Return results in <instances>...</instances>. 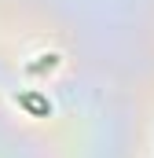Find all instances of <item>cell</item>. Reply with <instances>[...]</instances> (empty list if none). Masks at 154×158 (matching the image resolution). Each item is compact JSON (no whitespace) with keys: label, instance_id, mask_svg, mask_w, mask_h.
Instances as JSON below:
<instances>
[{"label":"cell","instance_id":"obj_1","mask_svg":"<svg viewBox=\"0 0 154 158\" xmlns=\"http://www.w3.org/2000/svg\"><path fill=\"white\" fill-rule=\"evenodd\" d=\"M18 103H22L26 110H33V114H40V118H48V114H51V107H48V103H44L40 96H18Z\"/></svg>","mask_w":154,"mask_h":158}]
</instances>
